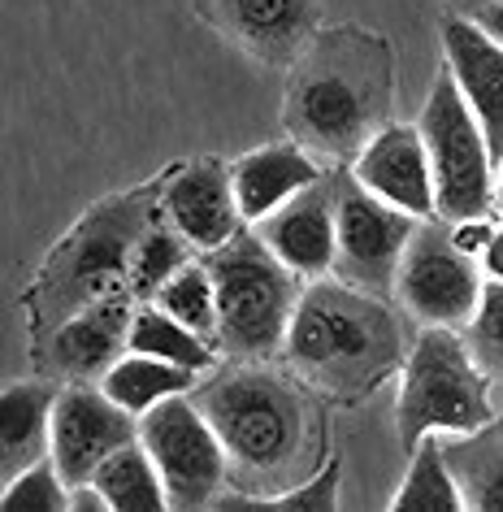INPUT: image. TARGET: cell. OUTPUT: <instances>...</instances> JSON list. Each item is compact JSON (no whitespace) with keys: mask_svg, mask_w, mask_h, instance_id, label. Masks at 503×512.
I'll return each instance as SVG.
<instances>
[{"mask_svg":"<svg viewBox=\"0 0 503 512\" xmlns=\"http://www.w3.org/2000/svg\"><path fill=\"white\" fill-rule=\"evenodd\" d=\"M395 53L365 27H317L291 66L282 126L321 165L352 161L391 122Z\"/></svg>","mask_w":503,"mask_h":512,"instance_id":"cell-1","label":"cell"},{"mask_svg":"<svg viewBox=\"0 0 503 512\" xmlns=\"http://www.w3.org/2000/svg\"><path fill=\"white\" fill-rule=\"evenodd\" d=\"M404 356V330L382 296L334 274L304 283L282 343V361L300 382L343 404H360L399 374Z\"/></svg>","mask_w":503,"mask_h":512,"instance_id":"cell-2","label":"cell"},{"mask_svg":"<svg viewBox=\"0 0 503 512\" xmlns=\"http://www.w3.org/2000/svg\"><path fill=\"white\" fill-rule=\"evenodd\" d=\"M196 404L213 421L226 447L230 478L239 491L230 499H261L295 486L308 460V404L300 387L269 369V361H230L200 378ZM217 499L213 508H222Z\"/></svg>","mask_w":503,"mask_h":512,"instance_id":"cell-3","label":"cell"},{"mask_svg":"<svg viewBox=\"0 0 503 512\" xmlns=\"http://www.w3.org/2000/svg\"><path fill=\"white\" fill-rule=\"evenodd\" d=\"M161 217V178L135 191L92 204L66 239L44 256L40 274L27 287V330L31 343H40L48 330H57L70 313L118 287H131V256L144 239V230Z\"/></svg>","mask_w":503,"mask_h":512,"instance_id":"cell-4","label":"cell"},{"mask_svg":"<svg viewBox=\"0 0 503 512\" xmlns=\"http://www.w3.org/2000/svg\"><path fill=\"white\" fill-rule=\"evenodd\" d=\"M204 265L217 287V352L226 361H278L304 278L291 274L252 226L204 252Z\"/></svg>","mask_w":503,"mask_h":512,"instance_id":"cell-5","label":"cell"},{"mask_svg":"<svg viewBox=\"0 0 503 512\" xmlns=\"http://www.w3.org/2000/svg\"><path fill=\"white\" fill-rule=\"evenodd\" d=\"M486 421H495L490 387L464 335L447 326H421L399 365L395 430L404 452H412L425 434H469Z\"/></svg>","mask_w":503,"mask_h":512,"instance_id":"cell-6","label":"cell"},{"mask_svg":"<svg viewBox=\"0 0 503 512\" xmlns=\"http://www.w3.org/2000/svg\"><path fill=\"white\" fill-rule=\"evenodd\" d=\"M421 139L434 165V196L443 222L490 213L495 204V152L486 144L482 122L473 118L469 100L456 87L447 66H438L430 96L421 105Z\"/></svg>","mask_w":503,"mask_h":512,"instance_id":"cell-7","label":"cell"},{"mask_svg":"<svg viewBox=\"0 0 503 512\" xmlns=\"http://www.w3.org/2000/svg\"><path fill=\"white\" fill-rule=\"evenodd\" d=\"M482 287H486L482 261L456 248L451 226L443 217H425L412 230L404 261H399V274H395L399 309L421 326L464 330L469 317L477 313Z\"/></svg>","mask_w":503,"mask_h":512,"instance_id":"cell-8","label":"cell"},{"mask_svg":"<svg viewBox=\"0 0 503 512\" xmlns=\"http://www.w3.org/2000/svg\"><path fill=\"white\" fill-rule=\"evenodd\" d=\"M139 439L152 452L170 508H213L230 478L226 447L196 395H174L139 417Z\"/></svg>","mask_w":503,"mask_h":512,"instance_id":"cell-9","label":"cell"},{"mask_svg":"<svg viewBox=\"0 0 503 512\" xmlns=\"http://www.w3.org/2000/svg\"><path fill=\"white\" fill-rule=\"evenodd\" d=\"M339 256H334V278L360 291H373L382 300H395V274L404 261V248L421 217H412L369 187H360L352 170H339Z\"/></svg>","mask_w":503,"mask_h":512,"instance_id":"cell-10","label":"cell"},{"mask_svg":"<svg viewBox=\"0 0 503 512\" xmlns=\"http://www.w3.org/2000/svg\"><path fill=\"white\" fill-rule=\"evenodd\" d=\"M135 309H139V296L131 287H118L109 296L83 304L57 330H48L40 343H31L40 374L57 382H100L131 352Z\"/></svg>","mask_w":503,"mask_h":512,"instance_id":"cell-11","label":"cell"},{"mask_svg":"<svg viewBox=\"0 0 503 512\" xmlns=\"http://www.w3.org/2000/svg\"><path fill=\"white\" fill-rule=\"evenodd\" d=\"M131 439H139V417L126 413L100 382H61L48 456L70 486L92 482L96 469Z\"/></svg>","mask_w":503,"mask_h":512,"instance_id":"cell-12","label":"cell"},{"mask_svg":"<svg viewBox=\"0 0 503 512\" xmlns=\"http://www.w3.org/2000/svg\"><path fill=\"white\" fill-rule=\"evenodd\" d=\"M161 217L183 235L200 256L239 235L243 209L235 196V170L222 157H196L183 170L161 178Z\"/></svg>","mask_w":503,"mask_h":512,"instance_id":"cell-13","label":"cell"},{"mask_svg":"<svg viewBox=\"0 0 503 512\" xmlns=\"http://www.w3.org/2000/svg\"><path fill=\"white\" fill-rule=\"evenodd\" d=\"M252 230L304 283L334 274V256H339V178L334 170L321 174L313 187L295 191L282 209H274Z\"/></svg>","mask_w":503,"mask_h":512,"instance_id":"cell-14","label":"cell"},{"mask_svg":"<svg viewBox=\"0 0 503 512\" xmlns=\"http://www.w3.org/2000/svg\"><path fill=\"white\" fill-rule=\"evenodd\" d=\"M352 178L369 187L373 196L404 209L412 217H438V196H434V165L425 152L421 126L417 122H386L378 135L352 157Z\"/></svg>","mask_w":503,"mask_h":512,"instance_id":"cell-15","label":"cell"},{"mask_svg":"<svg viewBox=\"0 0 503 512\" xmlns=\"http://www.w3.org/2000/svg\"><path fill=\"white\" fill-rule=\"evenodd\" d=\"M196 9L265 66H295L317 35V0H196Z\"/></svg>","mask_w":503,"mask_h":512,"instance_id":"cell-16","label":"cell"},{"mask_svg":"<svg viewBox=\"0 0 503 512\" xmlns=\"http://www.w3.org/2000/svg\"><path fill=\"white\" fill-rule=\"evenodd\" d=\"M443 66L469 100L473 118L482 122L486 144L503 161V44L477 27L473 18L451 14L443 22Z\"/></svg>","mask_w":503,"mask_h":512,"instance_id":"cell-17","label":"cell"},{"mask_svg":"<svg viewBox=\"0 0 503 512\" xmlns=\"http://www.w3.org/2000/svg\"><path fill=\"white\" fill-rule=\"evenodd\" d=\"M230 170H235V196H239L243 222L256 226L274 209H282L295 191L313 187L330 165H321L295 139H282V144H261V148L243 152L239 161H230Z\"/></svg>","mask_w":503,"mask_h":512,"instance_id":"cell-18","label":"cell"},{"mask_svg":"<svg viewBox=\"0 0 503 512\" xmlns=\"http://www.w3.org/2000/svg\"><path fill=\"white\" fill-rule=\"evenodd\" d=\"M57 378H27L9 382L0 395V482L18 478L27 465L53 452V408H57Z\"/></svg>","mask_w":503,"mask_h":512,"instance_id":"cell-19","label":"cell"},{"mask_svg":"<svg viewBox=\"0 0 503 512\" xmlns=\"http://www.w3.org/2000/svg\"><path fill=\"white\" fill-rule=\"evenodd\" d=\"M443 456L464 508H503V421H486L469 434H443Z\"/></svg>","mask_w":503,"mask_h":512,"instance_id":"cell-20","label":"cell"},{"mask_svg":"<svg viewBox=\"0 0 503 512\" xmlns=\"http://www.w3.org/2000/svg\"><path fill=\"white\" fill-rule=\"evenodd\" d=\"M196 369H183L174 361H161V356H148V352H126L118 365L109 369L105 378H100V387H105L113 400H118L126 413L144 417L152 413L157 404L174 400V395H191L200 387Z\"/></svg>","mask_w":503,"mask_h":512,"instance_id":"cell-21","label":"cell"},{"mask_svg":"<svg viewBox=\"0 0 503 512\" xmlns=\"http://www.w3.org/2000/svg\"><path fill=\"white\" fill-rule=\"evenodd\" d=\"M100 495L109 499V512H157L170 508V495H165L161 469L152 452L144 447V439H131L126 447H118L105 465L96 469Z\"/></svg>","mask_w":503,"mask_h":512,"instance_id":"cell-22","label":"cell"},{"mask_svg":"<svg viewBox=\"0 0 503 512\" xmlns=\"http://www.w3.org/2000/svg\"><path fill=\"white\" fill-rule=\"evenodd\" d=\"M131 352L161 356V361H174V365H183V369H196V374H213V369L226 361V356L217 352L209 339H200L196 330H187L178 317H170L161 304H152V300H139V309H135Z\"/></svg>","mask_w":503,"mask_h":512,"instance_id":"cell-23","label":"cell"},{"mask_svg":"<svg viewBox=\"0 0 503 512\" xmlns=\"http://www.w3.org/2000/svg\"><path fill=\"white\" fill-rule=\"evenodd\" d=\"M395 512H460L464 495L456 486L447 456H443V434H425V439L408 452V473L399 482V491L391 495Z\"/></svg>","mask_w":503,"mask_h":512,"instance_id":"cell-24","label":"cell"},{"mask_svg":"<svg viewBox=\"0 0 503 512\" xmlns=\"http://www.w3.org/2000/svg\"><path fill=\"white\" fill-rule=\"evenodd\" d=\"M152 304H161L170 317H178L187 330H196L200 339H209L217 348V287L204 256H191L183 270L152 296Z\"/></svg>","mask_w":503,"mask_h":512,"instance_id":"cell-25","label":"cell"},{"mask_svg":"<svg viewBox=\"0 0 503 512\" xmlns=\"http://www.w3.org/2000/svg\"><path fill=\"white\" fill-rule=\"evenodd\" d=\"M191 256H200V252L191 248L165 217H157V222L144 230V239H139V248L131 256V278H126V283H131V291L139 300H152L191 261Z\"/></svg>","mask_w":503,"mask_h":512,"instance_id":"cell-26","label":"cell"},{"mask_svg":"<svg viewBox=\"0 0 503 512\" xmlns=\"http://www.w3.org/2000/svg\"><path fill=\"white\" fill-rule=\"evenodd\" d=\"M0 508L5 512H27V508H44V512H61L70 508V482L61 478L57 460L44 456L27 465L18 478H9L0 486Z\"/></svg>","mask_w":503,"mask_h":512,"instance_id":"cell-27","label":"cell"},{"mask_svg":"<svg viewBox=\"0 0 503 512\" xmlns=\"http://www.w3.org/2000/svg\"><path fill=\"white\" fill-rule=\"evenodd\" d=\"M460 335H464V343H469L473 361L482 365V374L503 378V283L499 278H486L477 313L469 317V326H464Z\"/></svg>","mask_w":503,"mask_h":512,"instance_id":"cell-28","label":"cell"},{"mask_svg":"<svg viewBox=\"0 0 503 512\" xmlns=\"http://www.w3.org/2000/svg\"><path fill=\"white\" fill-rule=\"evenodd\" d=\"M339 478H343V460L330 456L326 465H321L313 478L287 486V491L278 495H261V499H226L222 508H339Z\"/></svg>","mask_w":503,"mask_h":512,"instance_id":"cell-29","label":"cell"},{"mask_svg":"<svg viewBox=\"0 0 503 512\" xmlns=\"http://www.w3.org/2000/svg\"><path fill=\"white\" fill-rule=\"evenodd\" d=\"M447 226H451V239H456V248L469 252V256H482L490 235H495V217H490V213L460 217V222H447Z\"/></svg>","mask_w":503,"mask_h":512,"instance_id":"cell-30","label":"cell"},{"mask_svg":"<svg viewBox=\"0 0 503 512\" xmlns=\"http://www.w3.org/2000/svg\"><path fill=\"white\" fill-rule=\"evenodd\" d=\"M477 261H482V274L486 278H499V283H503V226L499 222H495V235H490V243L482 248Z\"/></svg>","mask_w":503,"mask_h":512,"instance_id":"cell-31","label":"cell"},{"mask_svg":"<svg viewBox=\"0 0 503 512\" xmlns=\"http://www.w3.org/2000/svg\"><path fill=\"white\" fill-rule=\"evenodd\" d=\"M473 22L490 35V40H499V44H503V0H486V5L473 14Z\"/></svg>","mask_w":503,"mask_h":512,"instance_id":"cell-32","label":"cell"},{"mask_svg":"<svg viewBox=\"0 0 503 512\" xmlns=\"http://www.w3.org/2000/svg\"><path fill=\"white\" fill-rule=\"evenodd\" d=\"M447 5H451V9H456V14H464V18H473V14H477V9H482V5H486V0H447Z\"/></svg>","mask_w":503,"mask_h":512,"instance_id":"cell-33","label":"cell"},{"mask_svg":"<svg viewBox=\"0 0 503 512\" xmlns=\"http://www.w3.org/2000/svg\"><path fill=\"white\" fill-rule=\"evenodd\" d=\"M490 217H495V222L503 226V196H495V204H490Z\"/></svg>","mask_w":503,"mask_h":512,"instance_id":"cell-34","label":"cell"},{"mask_svg":"<svg viewBox=\"0 0 503 512\" xmlns=\"http://www.w3.org/2000/svg\"><path fill=\"white\" fill-rule=\"evenodd\" d=\"M495 196H503V161H499V170H495Z\"/></svg>","mask_w":503,"mask_h":512,"instance_id":"cell-35","label":"cell"}]
</instances>
